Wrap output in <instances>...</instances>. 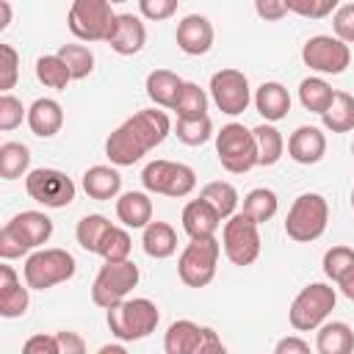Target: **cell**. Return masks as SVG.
Masks as SVG:
<instances>
[{
    "mask_svg": "<svg viewBox=\"0 0 354 354\" xmlns=\"http://www.w3.org/2000/svg\"><path fill=\"white\" fill-rule=\"evenodd\" d=\"M169 133H171V122L166 111L158 108L136 111L105 138V155L113 166H133L149 149L160 147Z\"/></svg>",
    "mask_w": 354,
    "mask_h": 354,
    "instance_id": "6da1fadb",
    "label": "cell"
},
{
    "mask_svg": "<svg viewBox=\"0 0 354 354\" xmlns=\"http://www.w3.org/2000/svg\"><path fill=\"white\" fill-rule=\"evenodd\" d=\"M53 235V218L41 210H22L0 230V257L17 260L41 249Z\"/></svg>",
    "mask_w": 354,
    "mask_h": 354,
    "instance_id": "7a4b0ae2",
    "label": "cell"
},
{
    "mask_svg": "<svg viewBox=\"0 0 354 354\" xmlns=\"http://www.w3.org/2000/svg\"><path fill=\"white\" fill-rule=\"evenodd\" d=\"M105 321H108V329L116 340L136 343V340H144L155 332V326L160 321V310L152 299L136 296V299H122L119 304L108 307Z\"/></svg>",
    "mask_w": 354,
    "mask_h": 354,
    "instance_id": "3957f363",
    "label": "cell"
},
{
    "mask_svg": "<svg viewBox=\"0 0 354 354\" xmlns=\"http://www.w3.org/2000/svg\"><path fill=\"white\" fill-rule=\"evenodd\" d=\"M75 271H77L75 257L66 249H58V246L33 249L25 257V266H22V277H25L30 290H50V288L72 279Z\"/></svg>",
    "mask_w": 354,
    "mask_h": 354,
    "instance_id": "277c9868",
    "label": "cell"
},
{
    "mask_svg": "<svg viewBox=\"0 0 354 354\" xmlns=\"http://www.w3.org/2000/svg\"><path fill=\"white\" fill-rule=\"evenodd\" d=\"M329 224V205L321 194L307 191L293 199L288 216H285V235L296 243H313L324 235Z\"/></svg>",
    "mask_w": 354,
    "mask_h": 354,
    "instance_id": "5b68a950",
    "label": "cell"
},
{
    "mask_svg": "<svg viewBox=\"0 0 354 354\" xmlns=\"http://www.w3.org/2000/svg\"><path fill=\"white\" fill-rule=\"evenodd\" d=\"M335 304H337V293H335L332 285H326V282H310L290 301L288 321H290V326L296 332H313V329H318L329 318V313L335 310Z\"/></svg>",
    "mask_w": 354,
    "mask_h": 354,
    "instance_id": "8992f818",
    "label": "cell"
},
{
    "mask_svg": "<svg viewBox=\"0 0 354 354\" xmlns=\"http://www.w3.org/2000/svg\"><path fill=\"white\" fill-rule=\"evenodd\" d=\"M216 155L218 163L230 171V174H246L257 166V144H254V133L246 130L238 122L224 124L216 133Z\"/></svg>",
    "mask_w": 354,
    "mask_h": 354,
    "instance_id": "52a82bcc",
    "label": "cell"
},
{
    "mask_svg": "<svg viewBox=\"0 0 354 354\" xmlns=\"http://www.w3.org/2000/svg\"><path fill=\"white\" fill-rule=\"evenodd\" d=\"M221 243L213 238H191V243L177 257V277L188 288H205L216 277Z\"/></svg>",
    "mask_w": 354,
    "mask_h": 354,
    "instance_id": "ba28073f",
    "label": "cell"
},
{
    "mask_svg": "<svg viewBox=\"0 0 354 354\" xmlns=\"http://www.w3.org/2000/svg\"><path fill=\"white\" fill-rule=\"evenodd\" d=\"M141 271L133 260H105V266L97 271L94 285H91V301L102 310L119 304L122 299L130 296V290L138 285Z\"/></svg>",
    "mask_w": 354,
    "mask_h": 354,
    "instance_id": "9c48e42d",
    "label": "cell"
},
{
    "mask_svg": "<svg viewBox=\"0 0 354 354\" xmlns=\"http://www.w3.org/2000/svg\"><path fill=\"white\" fill-rule=\"evenodd\" d=\"M111 6V0H72L66 14L69 33L80 41H108V33L116 19Z\"/></svg>",
    "mask_w": 354,
    "mask_h": 354,
    "instance_id": "30bf717a",
    "label": "cell"
},
{
    "mask_svg": "<svg viewBox=\"0 0 354 354\" xmlns=\"http://www.w3.org/2000/svg\"><path fill=\"white\" fill-rule=\"evenodd\" d=\"M141 185L149 194H163L171 199H183L196 188V171L177 160H152L141 171Z\"/></svg>",
    "mask_w": 354,
    "mask_h": 354,
    "instance_id": "8fae6325",
    "label": "cell"
},
{
    "mask_svg": "<svg viewBox=\"0 0 354 354\" xmlns=\"http://www.w3.org/2000/svg\"><path fill=\"white\" fill-rule=\"evenodd\" d=\"M260 224H254L249 216L243 213H232L230 218H224V232H221V246L224 254L232 266H252L260 257Z\"/></svg>",
    "mask_w": 354,
    "mask_h": 354,
    "instance_id": "7c38bea8",
    "label": "cell"
},
{
    "mask_svg": "<svg viewBox=\"0 0 354 354\" xmlns=\"http://www.w3.org/2000/svg\"><path fill=\"white\" fill-rule=\"evenodd\" d=\"M25 191L33 202L44 205V207H66L75 202V183L72 177H66L61 169H50V166H41V169H33L25 174Z\"/></svg>",
    "mask_w": 354,
    "mask_h": 354,
    "instance_id": "4fadbf2b",
    "label": "cell"
},
{
    "mask_svg": "<svg viewBox=\"0 0 354 354\" xmlns=\"http://www.w3.org/2000/svg\"><path fill=\"white\" fill-rule=\"evenodd\" d=\"M301 61L313 72H321V75H343L348 69V64H351V47L343 39H337V36L318 33V36H310L304 41Z\"/></svg>",
    "mask_w": 354,
    "mask_h": 354,
    "instance_id": "5bb4252c",
    "label": "cell"
},
{
    "mask_svg": "<svg viewBox=\"0 0 354 354\" xmlns=\"http://www.w3.org/2000/svg\"><path fill=\"white\" fill-rule=\"evenodd\" d=\"M163 351L166 354H210V351H224V343L210 326H199L188 318H180L169 324L163 335Z\"/></svg>",
    "mask_w": 354,
    "mask_h": 354,
    "instance_id": "9a60e30c",
    "label": "cell"
},
{
    "mask_svg": "<svg viewBox=\"0 0 354 354\" xmlns=\"http://www.w3.org/2000/svg\"><path fill=\"white\" fill-rule=\"evenodd\" d=\"M210 97H213V102H216V108L221 113L238 116L252 102L249 77L241 69H218L210 77Z\"/></svg>",
    "mask_w": 354,
    "mask_h": 354,
    "instance_id": "2e32d148",
    "label": "cell"
},
{
    "mask_svg": "<svg viewBox=\"0 0 354 354\" xmlns=\"http://www.w3.org/2000/svg\"><path fill=\"white\" fill-rule=\"evenodd\" d=\"M213 22L202 14H188L177 22V47L185 53V55H205L210 47H213Z\"/></svg>",
    "mask_w": 354,
    "mask_h": 354,
    "instance_id": "e0dca14e",
    "label": "cell"
},
{
    "mask_svg": "<svg viewBox=\"0 0 354 354\" xmlns=\"http://www.w3.org/2000/svg\"><path fill=\"white\" fill-rule=\"evenodd\" d=\"M108 44L119 55H136L147 44V25L136 14H116L113 28L108 33Z\"/></svg>",
    "mask_w": 354,
    "mask_h": 354,
    "instance_id": "ac0fdd59",
    "label": "cell"
},
{
    "mask_svg": "<svg viewBox=\"0 0 354 354\" xmlns=\"http://www.w3.org/2000/svg\"><path fill=\"white\" fill-rule=\"evenodd\" d=\"M288 155L301 166H313L326 155V136L315 124H301L288 138Z\"/></svg>",
    "mask_w": 354,
    "mask_h": 354,
    "instance_id": "d6986e66",
    "label": "cell"
},
{
    "mask_svg": "<svg viewBox=\"0 0 354 354\" xmlns=\"http://www.w3.org/2000/svg\"><path fill=\"white\" fill-rule=\"evenodd\" d=\"M28 282L22 285L11 266H0V315L3 318H22L28 313L30 296Z\"/></svg>",
    "mask_w": 354,
    "mask_h": 354,
    "instance_id": "ffe728a7",
    "label": "cell"
},
{
    "mask_svg": "<svg viewBox=\"0 0 354 354\" xmlns=\"http://www.w3.org/2000/svg\"><path fill=\"white\" fill-rule=\"evenodd\" d=\"M221 221L224 218L216 213V207L210 202H205L202 196L191 199L183 207V230L188 232V238H213L218 232Z\"/></svg>",
    "mask_w": 354,
    "mask_h": 354,
    "instance_id": "44dd1931",
    "label": "cell"
},
{
    "mask_svg": "<svg viewBox=\"0 0 354 354\" xmlns=\"http://www.w3.org/2000/svg\"><path fill=\"white\" fill-rule=\"evenodd\" d=\"M28 127L33 136L39 138H53L61 127H64V108L58 100L53 97H39L33 100V105L28 108Z\"/></svg>",
    "mask_w": 354,
    "mask_h": 354,
    "instance_id": "7402d4cb",
    "label": "cell"
},
{
    "mask_svg": "<svg viewBox=\"0 0 354 354\" xmlns=\"http://www.w3.org/2000/svg\"><path fill=\"white\" fill-rule=\"evenodd\" d=\"M254 108L266 122H282L290 113V94L282 83L266 80L254 91Z\"/></svg>",
    "mask_w": 354,
    "mask_h": 354,
    "instance_id": "603a6c76",
    "label": "cell"
},
{
    "mask_svg": "<svg viewBox=\"0 0 354 354\" xmlns=\"http://www.w3.org/2000/svg\"><path fill=\"white\" fill-rule=\"evenodd\" d=\"M83 191L97 199V202H108V199H116L119 191H122V174L113 169V166H88L83 171Z\"/></svg>",
    "mask_w": 354,
    "mask_h": 354,
    "instance_id": "cb8c5ba5",
    "label": "cell"
},
{
    "mask_svg": "<svg viewBox=\"0 0 354 354\" xmlns=\"http://www.w3.org/2000/svg\"><path fill=\"white\" fill-rule=\"evenodd\" d=\"M183 86H185V80H183L177 72H171V69H155V72L147 75V83H144L147 97H149L158 108H169V111L174 108V102H177Z\"/></svg>",
    "mask_w": 354,
    "mask_h": 354,
    "instance_id": "d4e9b609",
    "label": "cell"
},
{
    "mask_svg": "<svg viewBox=\"0 0 354 354\" xmlns=\"http://www.w3.org/2000/svg\"><path fill=\"white\" fill-rule=\"evenodd\" d=\"M116 216L130 230H144L152 221V199L147 191H127L116 199Z\"/></svg>",
    "mask_w": 354,
    "mask_h": 354,
    "instance_id": "484cf974",
    "label": "cell"
},
{
    "mask_svg": "<svg viewBox=\"0 0 354 354\" xmlns=\"http://www.w3.org/2000/svg\"><path fill=\"white\" fill-rule=\"evenodd\" d=\"M141 246H144V254L147 257H155V260H166L177 252V232L171 224L166 221H149L144 227V235H141Z\"/></svg>",
    "mask_w": 354,
    "mask_h": 354,
    "instance_id": "4316f807",
    "label": "cell"
},
{
    "mask_svg": "<svg viewBox=\"0 0 354 354\" xmlns=\"http://www.w3.org/2000/svg\"><path fill=\"white\" fill-rule=\"evenodd\" d=\"M318 354H348L354 351V329L346 321H324L315 337Z\"/></svg>",
    "mask_w": 354,
    "mask_h": 354,
    "instance_id": "83f0119b",
    "label": "cell"
},
{
    "mask_svg": "<svg viewBox=\"0 0 354 354\" xmlns=\"http://www.w3.org/2000/svg\"><path fill=\"white\" fill-rule=\"evenodd\" d=\"M321 122L329 133H348L354 130V97L348 91H335L329 108L321 113Z\"/></svg>",
    "mask_w": 354,
    "mask_h": 354,
    "instance_id": "f1b7e54d",
    "label": "cell"
},
{
    "mask_svg": "<svg viewBox=\"0 0 354 354\" xmlns=\"http://www.w3.org/2000/svg\"><path fill=\"white\" fill-rule=\"evenodd\" d=\"M252 133H254V144H257V166H274L285 152L282 133L274 127V122H263Z\"/></svg>",
    "mask_w": 354,
    "mask_h": 354,
    "instance_id": "f546056e",
    "label": "cell"
},
{
    "mask_svg": "<svg viewBox=\"0 0 354 354\" xmlns=\"http://www.w3.org/2000/svg\"><path fill=\"white\" fill-rule=\"evenodd\" d=\"M277 210H279V199H277V194L271 188H252L243 196V207H241V213L249 216L254 224L271 221L277 216Z\"/></svg>",
    "mask_w": 354,
    "mask_h": 354,
    "instance_id": "4dcf8cb0",
    "label": "cell"
},
{
    "mask_svg": "<svg viewBox=\"0 0 354 354\" xmlns=\"http://www.w3.org/2000/svg\"><path fill=\"white\" fill-rule=\"evenodd\" d=\"M332 97H335V88L324 77H304L299 83V102H301L304 111H313V113L321 116L329 108Z\"/></svg>",
    "mask_w": 354,
    "mask_h": 354,
    "instance_id": "1f68e13d",
    "label": "cell"
},
{
    "mask_svg": "<svg viewBox=\"0 0 354 354\" xmlns=\"http://www.w3.org/2000/svg\"><path fill=\"white\" fill-rule=\"evenodd\" d=\"M28 169H30V149L22 141L0 144V177L3 180H17L28 174Z\"/></svg>",
    "mask_w": 354,
    "mask_h": 354,
    "instance_id": "d6a6232c",
    "label": "cell"
},
{
    "mask_svg": "<svg viewBox=\"0 0 354 354\" xmlns=\"http://www.w3.org/2000/svg\"><path fill=\"white\" fill-rule=\"evenodd\" d=\"M36 77H39L41 86L64 91L69 86V80H72V72L64 64V58L58 53H53V55H39L36 58Z\"/></svg>",
    "mask_w": 354,
    "mask_h": 354,
    "instance_id": "836d02e7",
    "label": "cell"
},
{
    "mask_svg": "<svg viewBox=\"0 0 354 354\" xmlns=\"http://www.w3.org/2000/svg\"><path fill=\"white\" fill-rule=\"evenodd\" d=\"M111 227H113V224H111L105 216H100V213H88V216H83V218L77 221V227H75V238H77L80 249L97 254V252H100V243H102V238L108 235Z\"/></svg>",
    "mask_w": 354,
    "mask_h": 354,
    "instance_id": "e575fe53",
    "label": "cell"
},
{
    "mask_svg": "<svg viewBox=\"0 0 354 354\" xmlns=\"http://www.w3.org/2000/svg\"><path fill=\"white\" fill-rule=\"evenodd\" d=\"M199 196H202L205 202H210L221 218H230V216L238 210V191H235L232 183L213 180V183H207V185L199 191Z\"/></svg>",
    "mask_w": 354,
    "mask_h": 354,
    "instance_id": "d590c367",
    "label": "cell"
},
{
    "mask_svg": "<svg viewBox=\"0 0 354 354\" xmlns=\"http://www.w3.org/2000/svg\"><path fill=\"white\" fill-rule=\"evenodd\" d=\"M171 111L177 113V119L205 116L207 113V94H205V88H199L196 83L185 80V86H183V91H180V97H177V102H174Z\"/></svg>",
    "mask_w": 354,
    "mask_h": 354,
    "instance_id": "8d00e7d4",
    "label": "cell"
},
{
    "mask_svg": "<svg viewBox=\"0 0 354 354\" xmlns=\"http://www.w3.org/2000/svg\"><path fill=\"white\" fill-rule=\"evenodd\" d=\"M58 55L69 66L72 80H83V77H88L94 72V53L86 44H61Z\"/></svg>",
    "mask_w": 354,
    "mask_h": 354,
    "instance_id": "74e56055",
    "label": "cell"
},
{
    "mask_svg": "<svg viewBox=\"0 0 354 354\" xmlns=\"http://www.w3.org/2000/svg\"><path fill=\"white\" fill-rule=\"evenodd\" d=\"M174 133H177V138L185 147H202L213 136V122H210L207 113L205 116H196V119H177Z\"/></svg>",
    "mask_w": 354,
    "mask_h": 354,
    "instance_id": "f35d334b",
    "label": "cell"
},
{
    "mask_svg": "<svg viewBox=\"0 0 354 354\" xmlns=\"http://www.w3.org/2000/svg\"><path fill=\"white\" fill-rule=\"evenodd\" d=\"M130 249H133V241H130V232L124 227H111L108 235L102 238L100 243V257L102 260H130Z\"/></svg>",
    "mask_w": 354,
    "mask_h": 354,
    "instance_id": "ab89813d",
    "label": "cell"
},
{
    "mask_svg": "<svg viewBox=\"0 0 354 354\" xmlns=\"http://www.w3.org/2000/svg\"><path fill=\"white\" fill-rule=\"evenodd\" d=\"M321 266H324L326 279L337 282L348 268H354V249H348V246H332V249L324 252V263Z\"/></svg>",
    "mask_w": 354,
    "mask_h": 354,
    "instance_id": "60d3db41",
    "label": "cell"
},
{
    "mask_svg": "<svg viewBox=\"0 0 354 354\" xmlns=\"http://www.w3.org/2000/svg\"><path fill=\"white\" fill-rule=\"evenodd\" d=\"M22 119H28V108H22V100H17L11 91L0 94V130H17Z\"/></svg>",
    "mask_w": 354,
    "mask_h": 354,
    "instance_id": "b9f144b4",
    "label": "cell"
},
{
    "mask_svg": "<svg viewBox=\"0 0 354 354\" xmlns=\"http://www.w3.org/2000/svg\"><path fill=\"white\" fill-rule=\"evenodd\" d=\"M19 77V53L11 44H0V91H11Z\"/></svg>",
    "mask_w": 354,
    "mask_h": 354,
    "instance_id": "7bdbcfd3",
    "label": "cell"
},
{
    "mask_svg": "<svg viewBox=\"0 0 354 354\" xmlns=\"http://www.w3.org/2000/svg\"><path fill=\"white\" fill-rule=\"evenodd\" d=\"M180 0H138V11L149 22H163L177 14Z\"/></svg>",
    "mask_w": 354,
    "mask_h": 354,
    "instance_id": "ee69618b",
    "label": "cell"
},
{
    "mask_svg": "<svg viewBox=\"0 0 354 354\" xmlns=\"http://www.w3.org/2000/svg\"><path fill=\"white\" fill-rule=\"evenodd\" d=\"M332 28L337 39H343L346 44H354V3L337 6V11L332 14Z\"/></svg>",
    "mask_w": 354,
    "mask_h": 354,
    "instance_id": "f6af8a7d",
    "label": "cell"
},
{
    "mask_svg": "<svg viewBox=\"0 0 354 354\" xmlns=\"http://www.w3.org/2000/svg\"><path fill=\"white\" fill-rule=\"evenodd\" d=\"M22 351L25 354H61L58 351V337L55 335H33L22 343Z\"/></svg>",
    "mask_w": 354,
    "mask_h": 354,
    "instance_id": "bcb514c9",
    "label": "cell"
},
{
    "mask_svg": "<svg viewBox=\"0 0 354 354\" xmlns=\"http://www.w3.org/2000/svg\"><path fill=\"white\" fill-rule=\"evenodd\" d=\"M254 14L266 22H279L288 14V3L285 0H254Z\"/></svg>",
    "mask_w": 354,
    "mask_h": 354,
    "instance_id": "7dc6e473",
    "label": "cell"
},
{
    "mask_svg": "<svg viewBox=\"0 0 354 354\" xmlns=\"http://www.w3.org/2000/svg\"><path fill=\"white\" fill-rule=\"evenodd\" d=\"M55 337H58L61 354H83L86 351V340L77 332H55Z\"/></svg>",
    "mask_w": 354,
    "mask_h": 354,
    "instance_id": "c3c4849f",
    "label": "cell"
},
{
    "mask_svg": "<svg viewBox=\"0 0 354 354\" xmlns=\"http://www.w3.org/2000/svg\"><path fill=\"white\" fill-rule=\"evenodd\" d=\"M274 351H277V354H307V351H310V343L301 340V337H296V335H288V337L277 340Z\"/></svg>",
    "mask_w": 354,
    "mask_h": 354,
    "instance_id": "681fc988",
    "label": "cell"
},
{
    "mask_svg": "<svg viewBox=\"0 0 354 354\" xmlns=\"http://www.w3.org/2000/svg\"><path fill=\"white\" fill-rule=\"evenodd\" d=\"M288 3V11L304 17V19H315V8H318V0H285Z\"/></svg>",
    "mask_w": 354,
    "mask_h": 354,
    "instance_id": "f907efd6",
    "label": "cell"
},
{
    "mask_svg": "<svg viewBox=\"0 0 354 354\" xmlns=\"http://www.w3.org/2000/svg\"><path fill=\"white\" fill-rule=\"evenodd\" d=\"M335 285L340 288V293H343L348 301H354V268H348V271H346Z\"/></svg>",
    "mask_w": 354,
    "mask_h": 354,
    "instance_id": "816d5d0a",
    "label": "cell"
},
{
    "mask_svg": "<svg viewBox=\"0 0 354 354\" xmlns=\"http://www.w3.org/2000/svg\"><path fill=\"white\" fill-rule=\"evenodd\" d=\"M340 0H318V8H315V19H324V17H332V11H337Z\"/></svg>",
    "mask_w": 354,
    "mask_h": 354,
    "instance_id": "f5cc1de1",
    "label": "cell"
},
{
    "mask_svg": "<svg viewBox=\"0 0 354 354\" xmlns=\"http://www.w3.org/2000/svg\"><path fill=\"white\" fill-rule=\"evenodd\" d=\"M0 8H3V22H0V28L6 30V28L11 25V3H8V0H0Z\"/></svg>",
    "mask_w": 354,
    "mask_h": 354,
    "instance_id": "db71d44e",
    "label": "cell"
},
{
    "mask_svg": "<svg viewBox=\"0 0 354 354\" xmlns=\"http://www.w3.org/2000/svg\"><path fill=\"white\" fill-rule=\"evenodd\" d=\"M124 351V340L122 343H105L100 346V354H122Z\"/></svg>",
    "mask_w": 354,
    "mask_h": 354,
    "instance_id": "11a10c76",
    "label": "cell"
},
{
    "mask_svg": "<svg viewBox=\"0 0 354 354\" xmlns=\"http://www.w3.org/2000/svg\"><path fill=\"white\" fill-rule=\"evenodd\" d=\"M111 3H127V0H111Z\"/></svg>",
    "mask_w": 354,
    "mask_h": 354,
    "instance_id": "9f6ffc18",
    "label": "cell"
},
{
    "mask_svg": "<svg viewBox=\"0 0 354 354\" xmlns=\"http://www.w3.org/2000/svg\"><path fill=\"white\" fill-rule=\"evenodd\" d=\"M351 207H354V191H351Z\"/></svg>",
    "mask_w": 354,
    "mask_h": 354,
    "instance_id": "6f0895ef",
    "label": "cell"
},
{
    "mask_svg": "<svg viewBox=\"0 0 354 354\" xmlns=\"http://www.w3.org/2000/svg\"><path fill=\"white\" fill-rule=\"evenodd\" d=\"M351 155H354V144H351Z\"/></svg>",
    "mask_w": 354,
    "mask_h": 354,
    "instance_id": "680465c9",
    "label": "cell"
}]
</instances>
